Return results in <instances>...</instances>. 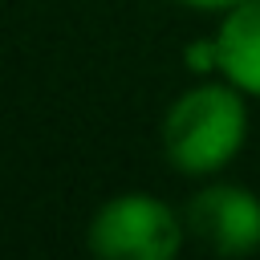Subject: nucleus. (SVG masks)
Listing matches in <instances>:
<instances>
[{
  "instance_id": "f257e3e1",
  "label": "nucleus",
  "mask_w": 260,
  "mask_h": 260,
  "mask_svg": "<svg viewBox=\"0 0 260 260\" xmlns=\"http://www.w3.org/2000/svg\"><path fill=\"white\" fill-rule=\"evenodd\" d=\"M244 89H236L228 77L223 81H203L183 89L167 114H162V154L179 175L191 179H211L219 175L244 146L248 138V106Z\"/></svg>"
},
{
  "instance_id": "f03ea898",
  "label": "nucleus",
  "mask_w": 260,
  "mask_h": 260,
  "mask_svg": "<svg viewBox=\"0 0 260 260\" xmlns=\"http://www.w3.org/2000/svg\"><path fill=\"white\" fill-rule=\"evenodd\" d=\"M183 240L187 219L146 191L110 195L85 228V244L102 260H175Z\"/></svg>"
},
{
  "instance_id": "7ed1b4c3",
  "label": "nucleus",
  "mask_w": 260,
  "mask_h": 260,
  "mask_svg": "<svg viewBox=\"0 0 260 260\" xmlns=\"http://www.w3.org/2000/svg\"><path fill=\"white\" fill-rule=\"evenodd\" d=\"M183 219L215 256H252L260 248V195L244 183H211L195 191Z\"/></svg>"
},
{
  "instance_id": "20e7f679",
  "label": "nucleus",
  "mask_w": 260,
  "mask_h": 260,
  "mask_svg": "<svg viewBox=\"0 0 260 260\" xmlns=\"http://www.w3.org/2000/svg\"><path fill=\"white\" fill-rule=\"evenodd\" d=\"M215 69L248 98H260V0L223 12L215 32Z\"/></svg>"
},
{
  "instance_id": "39448f33",
  "label": "nucleus",
  "mask_w": 260,
  "mask_h": 260,
  "mask_svg": "<svg viewBox=\"0 0 260 260\" xmlns=\"http://www.w3.org/2000/svg\"><path fill=\"white\" fill-rule=\"evenodd\" d=\"M187 61H191V69H215V37L203 41V45H191Z\"/></svg>"
},
{
  "instance_id": "423d86ee",
  "label": "nucleus",
  "mask_w": 260,
  "mask_h": 260,
  "mask_svg": "<svg viewBox=\"0 0 260 260\" xmlns=\"http://www.w3.org/2000/svg\"><path fill=\"white\" fill-rule=\"evenodd\" d=\"M175 4L195 8V12H232V8H236V4H244V0H175Z\"/></svg>"
}]
</instances>
